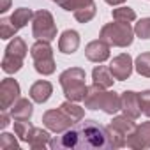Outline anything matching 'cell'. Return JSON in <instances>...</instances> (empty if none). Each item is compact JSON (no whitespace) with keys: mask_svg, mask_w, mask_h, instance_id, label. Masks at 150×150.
Here are the masks:
<instances>
[{"mask_svg":"<svg viewBox=\"0 0 150 150\" xmlns=\"http://www.w3.org/2000/svg\"><path fill=\"white\" fill-rule=\"evenodd\" d=\"M32 34L37 41H48V42L57 37V25L48 11H37L34 14Z\"/></svg>","mask_w":150,"mask_h":150,"instance_id":"52a82bcc","label":"cell"},{"mask_svg":"<svg viewBox=\"0 0 150 150\" xmlns=\"http://www.w3.org/2000/svg\"><path fill=\"white\" fill-rule=\"evenodd\" d=\"M125 145L131 148H148L150 146V122L138 125L125 138Z\"/></svg>","mask_w":150,"mask_h":150,"instance_id":"30bf717a","label":"cell"},{"mask_svg":"<svg viewBox=\"0 0 150 150\" xmlns=\"http://www.w3.org/2000/svg\"><path fill=\"white\" fill-rule=\"evenodd\" d=\"M85 55L90 62H104L110 57V44L104 42L103 39L99 41H92L87 48H85Z\"/></svg>","mask_w":150,"mask_h":150,"instance_id":"7c38bea8","label":"cell"},{"mask_svg":"<svg viewBox=\"0 0 150 150\" xmlns=\"http://www.w3.org/2000/svg\"><path fill=\"white\" fill-rule=\"evenodd\" d=\"M110 69L113 72L115 80L124 81V80H127L131 76V72H132V58L127 53H122V55H118V57H115L111 60Z\"/></svg>","mask_w":150,"mask_h":150,"instance_id":"8fae6325","label":"cell"},{"mask_svg":"<svg viewBox=\"0 0 150 150\" xmlns=\"http://www.w3.org/2000/svg\"><path fill=\"white\" fill-rule=\"evenodd\" d=\"M120 97H122V110H124V113H125L127 117H131V118H138L139 113H141L139 94L127 90V92H124Z\"/></svg>","mask_w":150,"mask_h":150,"instance_id":"4fadbf2b","label":"cell"},{"mask_svg":"<svg viewBox=\"0 0 150 150\" xmlns=\"http://www.w3.org/2000/svg\"><path fill=\"white\" fill-rule=\"evenodd\" d=\"M136 71L145 78H150V53H141L136 58Z\"/></svg>","mask_w":150,"mask_h":150,"instance_id":"cb8c5ba5","label":"cell"},{"mask_svg":"<svg viewBox=\"0 0 150 150\" xmlns=\"http://www.w3.org/2000/svg\"><path fill=\"white\" fill-rule=\"evenodd\" d=\"M51 92H53V87H51L50 81H42V80H41V81H35V83L30 87V97H32V101H35V103H39V104L46 103V101L50 99Z\"/></svg>","mask_w":150,"mask_h":150,"instance_id":"9a60e30c","label":"cell"},{"mask_svg":"<svg viewBox=\"0 0 150 150\" xmlns=\"http://www.w3.org/2000/svg\"><path fill=\"white\" fill-rule=\"evenodd\" d=\"M132 37H134V28L129 23H122V21L106 23L99 34V39H103L110 46H118V48L129 46L132 42Z\"/></svg>","mask_w":150,"mask_h":150,"instance_id":"277c9868","label":"cell"},{"mask_svg":"<svg viewBox=\"0 0 150 150\" xmlns=\"http://www.w3.org/2000/svg\"><path fill=\"white\" fill-rule=\"evenodd\" d=\"M11 117L14 120H28L32 117V103L28 99L20 97L13 106H11Z\"/></svg>","mask_w":150,"mask_h":150,"instance_id":"e0dca14e","label":"cell"},{"mask_svg":"<svg viewBox=\"0 0 150 150\" xmlns=\"http://www.w3.org/2000/svg\"><path fill=\"white\" fill-rule=\"evenodd\" d=\"M90 4H94V0H65L62 4V7L65 11H76L80 7H85V6H90Z\"/></svg>","mask_w":150,"mask_h":150,"instance_id":"f1b7e54d","label":"cell"},{"mask_svg":"<svg viewBox=\"0 0 150 150\" xmlns=\"http://www.w3.org/2000/svg\"><path fill=\"white\" fill-rule=\"evenodd\" d=\"M139 106H141V113L150 117V90H145L139 94Z\"/></svg>","mask_w":150,"mask_h":150,"instance_id":"f546056e","label":"cell"},{"mask_svg":"<svg viewBox=\"0 0 150 150\" xmlns=\"http://www.w3.org/2000/svg\"><path fill=\"white\" fill-rule=\"evenodd\" d=\"M42 124L53 132H64L71 127L72 120L62 110H50L42 115Z\"/></svg>","mask_w":150,"mask_h":150,"instance_id":"ba28073f","label":"cell"},{"mask_svg":"<svg viewBox=\"0 0 150 150\" xmlns=\"http://www.w3.org/2000/svg\"><path fill=\"white\" fill-rule=\"evenodd\" d=\"M132 120H134V118H131V117H127V115L124 113L122 117H115V118H113V122L110 124V129H113L115 132H118V134H122V136H129V134L136 129V125H134Z\"/></svg>","mask_w":150,"mask_h":150,"instance_id":"ac0fdd59","label":"cell"},{"mask_svg":"<svg viewBox=\"0 0 150 150\" xmlns=\"http://www.w3.org/2000/svg\"><path fill=\"white\" fill-rule=\"evenodd\" d=\"M60 85L64 88V94L69 101H83L87 94V85H85V71L80 67L67 69L60 74Z\"/></svg>","mask_w":150,"mask_h":150,"instance_id":"3957f363","label":"cell"},{"mask_svg":"<svg viewBox=\"0 0 150 150\" xmlns=\"http://www.w3.org/2000/svg\"><path fill=\"white\" fill-rule=\"evenodd\" d=\"M20 99V85L16 80H4L0 83V108L7 110Z\"/></svg>","mask_w":150,"mask_h":150,"instance_id":"9c48e42d","label":"cell"},{"mask_svg":"<svg viewBox=\"0 0 150 150\" xmlns=\"http://www.w3.org/2000/svg\"><path fill=\"white\" fill-rule=\"evenodd\" d=\"M53 2H57V4H58V6H60V7H62V4H64V2H65V0H53Z\"/></svg>","mask_w":150,"mask_h":150,"instance_id":"836d02e7","label":"cell"},{"mask_svg":"<svg viewBox=\"0 0 150 150\" xmlns=\"http://www.w3.org/2000/svg\"><path fill=\"white\" fill-rule=\"evenodd\" d=\"M83 101L88 110H103L108 115H113L118 110H122V97H118L115 92H106L103 87L96 83L87 88Z\"/></svg>","mask_w":150,"mask_h":150,"instance_id":"7a4b0ae2","label":"cell"},{"mask_svg":"<svg viewBox=\"0 0 150 150\" xmlns=\"http://www.w3.org/2000/svg\"><path fill=\"white\" fill-rule=\"evenodd\" d=\"M18 148H20V145H18V141L14 139L13 134L4 132L0 136V150H18Z\"/></svg>","mask_w":150,"mask_h":150,"instance_id":"83f0119b","label":"cell"},{"mask_svg":"<svg viewBox=\"0 0 150 150\" xmlns=\"http://www.w3.org/2000/svg\"><path fill=\"white\" fill-rule=\"evenodd\" d=\"M60 110H62L72 122H81V120H83V115H85L83 108H80L78 104H74V101H69V99L60 106Z\"/></svg>","mask_w":150,"mask_h":150,"instance_id":"44dd1931","label":"cell"},{"mask_svg":"<svg viewBox=\"0 0 150 150\" xmlns=\"http://www.w3.org/2000/svg\"><path fill=\"white\" fill-rule=\"evenodd\" d=\"M51 148L67 150H104L111 148V138L108 127H103L96 120H81L74 127H69L64 136L50 141Z\"/></svg>","mask_w":150,"mask_h":150,"instance_id":"6da1fadb","label":"cell"},{"mask_svg":"<svg viewBox=\"0 0 150 150\" xmlns=\"http://www.w3.org/2000/svg\"><path fill=\"white\" fill-rule=\"evenodd\" d=\"M78 46H80V34L76 30H65L58 39V50L62 53L71 55L78 50Z\"/></svg>","mask_w":150,"mask_h":150,"instance_id":"5bb4252c","label":"cell"},{"mask_svg":"<svg viewBox=\"0 0 150 150\" xmlns=\"http://www.w3.org/2000/svg\"><path fill=\"white\" fill-rule=\"evenodd\" d=\"M27 143L32 148H44V146L50 145V134L46 131H42V129L34 127L32 132H30V136H28V139H27Z\"/></svg>","mask_w":150,"mask_h":150,"instance_id":"d6986e66","label":"cell"},{"mask_svg":"<svg viewBox=\"0 0 150 150\" xmlns=\"http://www.w3.org/2000/svg\"><path fill=\"white\" fill-rule=\"evenodd\" d=\"M27 44L21 37H14L11 41V44L6 48V55L2 58V69L4 72L7 74H13V72H18L23 65V58L27 55Z\"/></svg>","mask_w":150,"mask_h":150,"instance_id":"8992f818","label":"cell"},{"mask_svg":"<svg viewBox=\"0 0 150 150\" xmlns=\"http://www.w3.org/2000/svg\"><path fill=\"white\" fill-rule=\"evenodd\" d=\"M134 34L139 39H150V18H143L136 23L134 27Z\"/></svg>","mask_w":150,"mask_h":150,"instance_id":"484cf974","label":"cell"},{"mask_svg":"<svg viewBox=\"0 0 150 150\" xmlns=\"http://www.w3.org/2000/svg\"><path fill=\"white\" fill-rule=\"evenodd\" d=\"M94 16H96V4H90V6H85V7H80V9L74 11V18H76L80 23L90 21Z\"/></svg>","mask_w":150,"mask_h":150,"instance_id":"d4e9b609","label":"cell"},{"mask_svg":"<svg viewBox=\"0 0 150 150\" xmlns=\"http://www.w3.org/2000/svg\"><path fill=\"white\" fill-rule=\"evenodd\" d=\"M113 20L122 23H131L136 20V13L131 7H118V9H113Z\"/></svg>","mask_w":150,"mask_h":150,"instance_id":"7402d4cb","label":"cell"},{"mask_svg":"<svg viewBox=\"0 0 150 150\" xmlns=\"http://www.w3.org/2000/svg\"><path fill=\"white\" fill-rule=\"evenodd\" d=\"M30 20H34V13L30 11V9H27V7H20V9H16L14 13H13V16H11V21H13V25L20 30V28H23Z\"/></svg>","mask_w":150,"mask_h":150,"instance_id":"ffe728a7","label":"cell"},{"mask_svg":"<svg viewBox=\"0 0 150 150\" xmlns=\"http://www.w3.org/2000/svg\"><path fill=\"white\" fill-rule=\"evenodd\" d=\"M30 55L34 58L35 71L42 76L55 72V60H53V50L48 41H37L30 48Z\"/></svg>","mask_w":150,"mask_h":150,"instance_id":"5b68a950","label":"cell"},{"mask_svg":"<svg viewBox=\"0 0 150 150\" xmlns=\"http://www.w3.org/2000/svg\"><path fill=\"white\" fill-rule=\"evenodd\" d=\"M7 125H9V117H7L6 110H2V118H0V127H2V129H6Z\"/></svg>","mask_w":150,"mask_h":150,"instance_id":"4dcf8cb0","label":"cell"},{"mask_svg":"<svg viewBox=\"0 0 150 150\" xmlns=\"http://www.w3.org/2000/svg\"><path fill=\"white\" fill-rule=\"evenodd\" d=\"M32 129H34V125H32L28 120H16V122H14V132H16V136H18L21 141H27V139H28Z\"/></svg>","mask_w":150,"mask_h":150,"instance_id":"603a6c76","label":"cell"},{"mask_svg":"<svg viewBox=\"0 0 150 150\" xmlns=\"http://www.w3.org/2000/svg\"><path fill=\"white\" fill-rule=\"evenodd\" d=\"M92 78H94V83L103 87V88H110L115 81V76L110 67H104V65H97L92 72Z\"/></svg>","mask_w":150,"mask_h":150,"instance_id":"2e32d148","label":"cell"},{"mask_svg":"<svg viewBox=\"0 0 150 150\" xmlns=\"http://www.w3.org/2000/svg\"><path fill=\"white\" fill-rule=\"evenodd\" d=\"M106 4H110V6H118V4H124L125 0H104Z\"/></svg>","mask_w":150,"mask_h":150,"instance_id":"d6a6232c","label":"cell"},{"mask_svg":"<svg viewBox=\"0 0 150 150\" xmlns=\"http://www.w3.org/2000/svg\"><path fill=\"white\" fill-rule=\"evenodd\" d=\"M9 4H11V0H2V4H0V13H6L9 9Z\"/></svg>","mask_w":150,"mask_h":150,"instance_id":"1f68e13d","label":"cell"},{"mask_svg":"<svg viewBox=\"0 0 150 150\" xmlns=\"http://www.w3.org/2000/svg\"><path fill=\"white\" fill-rule=\"evenodd\" d=\"M18 32V28L13 25V21H11V18L9 20H2L0 21V37L2 39H11V37H14V34Z\"/></svg>","mask_w":150,"mask_h":150,"instance_id":"4316f807","label":"cell"}]
</instances>
